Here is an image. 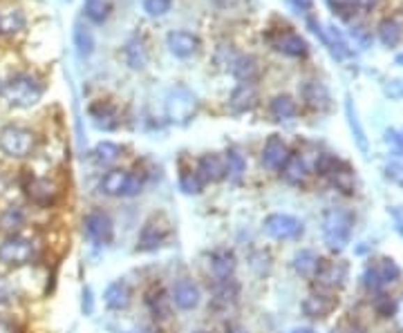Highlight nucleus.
I'll list each match as a JSON object with an SVG mask.
<instances>
[{
    "instance_id": "nucleus-21",
    "label": "nucleus",
    "mask_w": 403,
    "mask_h": 333,
    "mask_svg": "<svg viewBox=\"0 0 403 333\" xmlns=\"http://www.w3.org/2000/svg\"><path fill=\"white\" fill-rule=\"evenodd\" d=\"M197 175L202 177V181H222L227 177V164H225V157L220 155H204L199 157L197 161Z\"/></svg>"
},
{
    "instance_id": "nucleus-56",
    "label": "nucleus",
    "mask_w": 403,
    "mask_h": 333,
    "mask_svg": "<svg viewBox=\"0 0 403 333\" xmlns=\"http://www.w3.org/2000/svg\"><path fill=\"white\" fill-rule=\"evenodd\" d=\"M132 333H157V331H153V329H135Z\"/></svg>"
},
{
    "instance_id": "nucleus-48",
    "label": "nucleus",
    "mask_w": 403,
    "mask_h": 333,
    "mask_svg": "<svg viewBox=\"0 0 403 333\" xmlns=\"http://www.w3.org/2000/svg\"><path fill=\"white\" fill-rule=\"evenodd\" d=\"M386 141L397 148V153L403 155V130H388L386 132Z\"/></svg>"
},
{
    "instance_id": "nucleus-4",
    "label": "nucleus",
    "mask_w": 403,
    "mask_h": 333,
    "mask_svg": "<svg viewBox=\"0 0 403 333\" xmlns=\"http://www.w3.org/2000/svg\"><path fill=\"white\" fill-rule=\"evenodd\" d=\"M38 257L36 242L25 235H7V238L0 242V264L9 268H23L34 264Z\"/></svg>"
},
{
    "instance_id": "nucleus-41",
    "label": "nucleus",
    "mask_w": 403,
    "mask_h": 333,
    "mask_svg": "<svg viewBox=\"0 0 403 333\" xmlns=\"http://www.w3.org/2000/svg\"><path fill=\"white\" fill-rule=\"evenodd\" d=\"M121 153H123L121 146H116L112 141H101L92 150V155H94V159L99 161V164H114V161L121 157Z\"/></svg>"
},
{
    "instance_id": "nucleus-6",
    "label": "nucleus",
    "mask_w": 403,
    "mask_h": 333,
    "mask_svg": "<svg viewBox=\"0 0 403 333\" xmlns=\"http://www.w3.org/2000/svg\"><path fill=\"white\" fill-rule=\"evenodd\" d=\"M197 112V96L184 85H177L166 96V119L175 125H186Z\"/></svg>"
},
{
    "instance_id": "nucleus-2",
    "label": "nucleus",
    "mask_w": 403,
    "mask_h": 333,
    "mask_svg": "<svg viewBox=\"0 0 403 333\" xmlns=\"http://www.w3.org/2000/svg\"><path fill=\"white\" fill-rule=\"evenodd\" d=\"M38 148V137L31 127L9 123L5 127H0V153L7 159H29L36 153Z\"/></svg>"
},
{
    "instance_id": "nucleus-35",
    "label": "nucleus",
    "mask_w": 403,
    "mask_h": 333,
    "mask_svg": "<svg viewBox=\"0 0 403 333\" xmlns=\"http://www.w3.org/2000/svg\"><path fill=\"white\" fill-rule=\"evenodd\" d=\"M325 45L330 47V52L334 54L336 59H347L349 54H352V49H349V45H347V40H345V36L341 34V29H338L336 25H330L327 27V31H325Z\"/></svg>"
},
{
    "instance_id": "nucleus-23",
    "label": "nucleus",
    "mask_w": 403,
    "mask_h": 333,
    "mask_svg": "<svg viewBox=\"0 0 403 333\" xmlns=\"http://www.w3.org/2000/svg\"><path fill=\"white\" fill-rule=\"evenodd\" d=\"M27 222V212L23 206H16V203H12V206H7L0 210V233L5 235H18L20 231H23Z\"/></svg>"
},
{
    "instance_id": "nucleus-51",
    "label": "nucleus",
    "mask_w": 403,
    "mask_h": 333,
    "mask_svg": "<svg viewBox=\"0 0 403 333\" xmlns=\"http://www.w3.org/2000/svg\"><path fill=\"white\" fill-rule=\"evenodd\" d=\"M352 36L358 38L360 42H363V45H367V42H370V36H367L365 27H360V25H354V27H352Z\"/></svg>"
},
{
    "instance_id": "nucleus-20",
    "label": "nucleus",
    "mask_w": 403,
    "mask_h": 333,
    "mask_svg": "<svg viewBox=\"0 0 403 333\" xmlns=\"http://www.w3.org/2000/svg\"><path fill=\"white\" fill-rule=\"evenodd\" d=\"M256 103H258V92L253 88V83H240L238 88L231 92V99H229L231 112H236V114L253 110Z\"/></svg>"
},
{
    "instance_id": "nucleus-26",
    "label": "nucleus",
    "mask_w": 403,
    "mask_h": 333,
    "mask_svg": "<svg viewBox=\"0 0 403 333\" xmlns=\"http://www.w3.org/2000/svg\"><path fill=\"white\" fill-rule=\"evenodd\" d=\"M321 264H323V260L312 249H301L291 260L294 271L298 273L301 277H314L318 273V268H321Z\"/></svg>"
},
{
    "instance_id": "nucleus-58",
    "label": "nucleus",
    "mask_w": 403,
    "mask_h": 333,
    "mask_svg": "<svg viewBox=\"0 0 403 333\" xmlns=\"http://www.w3.org/2000/svg\"><path fill=\"white\" fill-rule=\"evenodd\" d=\"M397 65H401V68H403V54H399V56H397Z\"/></svg>"
},
{
    "instance_id": "nucleus-55",
    "label": "nucleus",
    "mask_w": 403,
    "mask_h": 333,
    "mask_svg": "<svg viewBox=\"0 0 403 333\" xmlns=\"http://www.w3.org/2000/svg\"><path fill=\"white\" fill-rule=\"evenodd\" d=\"M289 333H314V329H312V327H296V329H291Z\"/></svg>"
},
{
    "instance_id": "nucleus-13",
    "label": "nucleus",
    "mask_w": 403,
    "mask_h": 333,
    "mask_svg": "<svg viewBox=\"0 0 403 333\" xmlns=\"http://www.w3.org/2000/svg\"><path fill=\"white\" fill-rule=\"evenodd\" d=\"M166 238H168V229L164 224H159L157 219H148L142 226L139 238H137V251L153 253L157 249H162Z\"/></svg>"
},
{
    "instance_id": "nucleus-14",
    "label": "nucleus",
    "mask_w": 403,
    "mask_h": 333,
    "mask_svg": "<svg viewBox=\"0 0 403 333\" xmlns=\"http://www.w3.org/2000/svg\"><path fill=\"white\" fill-rule=\"evenodd\" d=\"M338 304V297L330 295V293H312L303 300V313L307 318H314V320H321L327 318L336 309Z\"/></svg>"
},
{
    "instance_id": "nucleus-19",
    "label": "nucleus",
    "mask_w": 403,
    "mask_h": 333,
    "mask_svg": "<svg viewBox=\"0 0 403 333\" xmlns=\"http://www.w3.org/2000/svg\"><path fill=\"white\" fill-rule=\"evenodd\" d=\"M314 280L323 288H341L345 284V280H347V266L343 262L321 264L318 273L314 275Z\"/></svg>"
},
{
    "instance_id": "nucleus-39",
    "label": "nucleus",
    "mask_w": 403,
    "mask_h": 333,
    "mask_svg": "<svg viewBox=\"0 0 403 333\" xmlns=\"http://www.w3.org/2000/svg\"><path fill=\"white\" fill-rule=\"evenodd\" d=\"M83 12H86L88 20H92V23H105L110 16V3L108 0H86L83 3Z\"/></svg>"
},
{
    "instance_id": "nucleus-47",
    "label": "nucleus",
    "mask_w": 403,
    "mask_h": 333,
    "mask_svg": "<svg viewBox=\"0 0 403 333\" xmlns=\"http://www.w3.org/2000/svg\"><path fill=\"white\" fill-rule=\"evenodd\" d=\"M12 297H14V284H12V280L5 277V275H0V304L9 302Z\"/></svg>"
},
{
    "instance_id": "nucleus-7",
    "label": "nucleus",
    "mask_w": 403,
    "mask_h": 333,
    "mask_svg": "<svg viewBox=\"0 0 403 333\" xmlns=\"http://www.w3.org/2000/svg\"><path fill=\"white\" fill-rule=\"evenodd\" d=\"M83 231L94 246H110L114 240V224L105 210L94 208L83 217Z\"/></svg>"
},
{
    "instance_id": "nucleus-50",
    "label": "nucleus",
    "mask_w": 403,
    "mask_h": 333,
    "mask_svg": "<svg viewBox=\"0 0 403 333\" xmlns=\"http://www.w3.org/2000/svg\"><path fill=\"white\" fill-rule=\"evenodd\" d=\"M386 92L392 96V99H399L403 94V81H390V85L386 88Z\"/></svg>"
},
{
    "instance_id": "nucleus-37",
    "label": "nucleus",
    "mask_w": 403,
    "mask_h": 333,
    "mask_svg": "<svg viewBox=\"0 0 403 333\" xmlns=\"http://www.w3.org/2000/svg\"><path fill=\"white\" fill-rule=\"evenodd\" d=\"M74 45H77V52H79V56H90L92 49H94V36H92V31L81 23L74 25Z\"/></svg>"
},
{
    "instance_id": "nucleus-24",
    "label": "nucleus",
    "mask_w": 403,
    "mask_h": 333,
    "mask_svg": "<svg viewBox=\"0 0 403 333\" xmlns=\"http://www.w3.org/2000/svg\"><path fill=\"white\" fill-rule=\"evenodd\" d=\"M130 286L126 284L123 280H116V282H110L108 286H105L103 291V302L108 309L112 311H123L126 307L130 304Z\"/></svg>"
},
{
    "instance_id": "nucleus-45",
    "label": "nucleus",
    "mask_w": 403,
    "mask_h": 333,
    "mask_svg": "<svg viewBox=\"0 0 403 333\" xmlns=\"http://www.w3.org/2000/svg\"><path fill=\"white\" fill-rule=\"evenodd\" d=\"M386 175H388V179L395 181V184L403 186V164H399V161H390L386 166Z\"/></svg>"
},
{
    "instance_id": "nucleus-11",
    "label": "nucleus",
    "mask_w": 403,
    "mask_h": 333,
    "mask_svg": "<svg viewBox=\"0 0 403 333\" xmlns=\"http://www.w3.org/2000/svg\"><path fill=\"white\" fill-rule=\"evenodd\" d=\"M202 300L199 286L190 277H179L171 288V302L182 311H193Z\"/></svg>"
},
{
    "instance_id": "nucleus-1",
    "label": "nucleus",
    "mask_w": 403,
    "mask_h": 333,
    "mask_svg": "<svg viewBox=\"0 0 403 333\" xmlns=\"http://www.w3.org/2000/svg\"><path fill=\"white\" fill-rule=\"evenodd\" d=\"M45 94V85L34 72H14L12 77L7 79L3 92H0V99H3L9 107H16V110H27V107H34Z\"/></svg>"
},
{
    "instance_id": "nucleus-40",
    "label": "nucleus",
    "mask_w": 403,
    "mask_h": 333,
    "mask_svg": "<svg viewBox=\"0 0 403 333\" xmlns=\"http://www.w3.org/2000/svg\"><path fill=\"white\" fill-rule=\"evenodd\" d=\"M202 186H204V181L197 175V170L184 168L182 173H179V190H182L184 195H199Z\"/></svg>"
},
{
    "instance_id": "nucleus-36",
    "label": "nucleus",
    "mask_w": 403,
    "mask_h": 333,
    "mask_svg": "<svg viewBox=\"0 0 403 333\" xmlns=\"http://www.w3.org/2000/svg\"><path fill=\"white\" fill-rule=\"evenodd\" d=\"M25 27V14L18 7H7L0 12V31L3 34H16Z\"/></svg>"
},
{
    "instance_id": "nucleus-46",
    "label": "nucleus",
    "mask_w": 403,
    "mask_h": 333,
    "mask_svg": "<svg viewBox=\"0 0 403 333\" xmlns=\"http://www.w3.org/2000/svg\"><path fill=\"white\" fill-rule=\"evenodd\" d=\"M81 311L83 316H92L94 313V295H92V288L86 286L81 293Z\"/></svg>"
},
{
    "instance_id": "nucleus-12",
    "label": "nucleus",
    "mask_w": 403,
    "mask_h": 333,
    "mask_svg": "<svg viewBox=\"0 0 403 333\" xmlns=\"http://www.w3.org/2000/svg\"><path fill=\"white\" fill-rule=\"evenodd\" d=\"M289 146L280 134H271L262 148V166L267 170H282L289 159Z\"/></svg>"
},
{
    "instance_id": "nucleus-18",
    "label": "nucleus",
    "mask_w": 403,
    "mask_h": 333,
    "mask_svg": "<svg viewBox=\"0 0 403 333\" xmlns=\"http://www.w3.org/2000/svg\"><path fill=\"white\" fill-rule=\"evenodd\" d=\"M303 99L312 110H318V112L330 110V105H332L330 90H327L325 83H321V81H307L303 85Z\"/></svg>"
},
{
    "instance_id": "nucleus-38",
    "label": "nucleus",
    "mask_w": 403,
    "mask_h": 333,
    "mask_svg": "<svg viewBox=\"0 0 403 333\" xmlns=\"http://www.w3.org/2000/svg\"><path fill=\"white\" fill-rule=\"evenodd\" d=\"M225 164H227V177L231 181H240L247 173V159L242 157L238 150H229L225 155Z\"/></svg>"
},
{
    "instance_id": "nucleus-5",
    "label": "nucleus",
    "mask_w": 403,
    "mask_h": 333,
    "mask_svg": "<svg viewBox=\"0 0 403 333\" xmlns=\"http://www.w3.org/2000/svg\"><path fill=\"white\" fill-rule=\"evenodd\" d=\"M142 188H144V177L139 173L121 170V168L108 170L99 181V190L108 197H137L142 192Z\"/></svg>"
},
{
    "instance_id": "nucleus-25",
    "label": "nucleus",
    "mask_w": 403,
    "mask_h": 333,
    "mask_svg": "<svg viewBox=\"0 0 403 333\" xmlns=\"http://www.w3.org/2000/svg\"><path fill=\"white\" fill-rule=\"evenodd\" d=\"M327 179L332 181V186L336 190L345 192V195H352V192H354V186H356L354 170L349 168L345 161H341V159H338L336 164H334V168L330 170V173H327Z\"/></svg>"
},
{
    "instance_id": "nucleus-53",
    "label": "nucleus",
    "mask_w": 403,
    "mask_h": 333,
    "mask_svg": "<svg viewBox=\"0 0 403 333\" xmlns=\"http://www.w3.org/2000/svg\"><path fill=\"white\" fill-rule=\"evenodd\" d=\"M296 9H301V12H310L314 7V0H291Z\"/></svg>"
},
{
    "instance_id": "nucleus-31",
    "label": "nucleus",
    "mask_w": 403,
    "mask_h": 333,
    "mask_svg": "<svg viewBox=\"0 0 403 333\" xmlns=\"http://www.w3.org/2000/svg\"><path fill=\"white\" fill-rule=\"evenodd\" d=\"M146 307L157 320L171 318V297H166L162 288H153V291L146 293Z\"/></svg>"
},
{
    "instance_id": "nucleus-3",
    "label": "nucleus",
    "mask_w": 403,
    "mask_h": 333,
    "mask_svg": "<svg viewBox=\"0 0 403 333\" xmlns=\"http://www.w3.org/2000/svg\"><path fill=\"white\" fill-rule=\"evenodd\" d=\"M354 217L343 208H330L323 215V240L332 251H343L352 238Z\"/></svg>"
},
{
    "instance_id": "nucleus-49",
    "label": "nucleus",
    "mask_w": 403,
    "mask_h": 333,
    "mask_svg": "<svg viewBox=\"0 0 403 333\" xmlns=\"http://www.w3.org/2000/svg\"><path fill=\"white\" fill-rule=\"evenodd\" d=\"M390 217H392V222H395V229H397V233L401 235V240H403V210L397 208V206H392Z\"/></svg>"
},
{
    "instance_id": "nucleus-42",
    "label": "nucleus",
    "mask_w": 403,
    "mask_h": 333,
    "mask_svg": "<svg viewBox=\"0 0 403 333\" xmlns=\"http://www.w3.org/2000/svg\"><path fill=\"white\" fill-rule=\"evenodd\" d=\"M327 5H330L338 16L343 18H349L352 12H358V0H327Z\"/></svg>"
},
{
    "instance_id": "nucleus-34",
    "label": "nucleus",
    "mask_w": 403,
    "mask_h": 333,
    "mask_svg": "<svg viewBox=\"0 0 403 333\" xmlns=\"http://www.w3.org/2000/svg\"><path fill=\"white\" fill-rule=\"evenodd\" d=\"M345 116H347V123H349V130L354 134V141L360 148V153H367V139H365V130L363 125L358 121V114H356V107L352 103V99H345Z\"/></svg>"
},
{
    "instance_id": "nucleus-33",
    "label": "nucleus",
    "mask_w": 403,
    "mask_h": 333,
    "mask_svg": "<svg viewBox=\"0 0 403 333\" xmlns=\"http://www.w3.org/2000/svg\"><path fill=\"white\" fill-rule=\"evenodd\" d=\"M123 59L132 70H142L148 63V49L142 38H130L123 47Z\"/></svg>"
},
{
    "instance_id": "nucleus-27",
    "label": "nucleus",
    "mask_w": 403,
    "mask_h": 333,
    "mask_svg": "<svg viewBox=\"0 0 403 333\" xmlns=\"http://www.w3.org/2000/svg\"><path fill=\"white\" fill-rule=\"evenodd\" d=\"M240 295V284L233 280V277H229V280H215L213 284V304L215 307H229L238 300Z\"/></svg>"
},
{
    "instance_id": "nucleus-30",
    "label": "nucleus",
    "mask_w": 403,
    "mask_h": 333,
    "mask_svg": "<svg viewBox=\"0 0 403 333\" xmlns=\"http://www.w3.org/2000/svg\"><path fill=\"white\" fill-rule=\"evenodd\" d=\"M377 31H379V40L383 42L386 47H395L403 38V23L399 20V16H392V18L381 20Z\"/></svg>"
},
{
    "instance_id": "nucleus-54",
    "label": "nucleus",
    "mask_w": 403,
    "mask_h": 333,
    "mask_svg": "<svg viewBox=\"0 0 403 333\" xmlns=\"http://www.w3.org/2000/svg\"><path fill=\"white\" fill-rule=\"evenodd\" d=\"M225 333H249V331L242 327V325H229Z\"/></svg>"
},
{
    "instance_id": "nucleus-10",
    "label": "nucleus",
    "mask_w": 403,
    "mask_h": 333,
    "mask_svg": "<svg viewBox=\"0 0 403 333\" xmlns=\"http://www.w3.org/2000/svg\"><path fill=\"white\" fill-rule=\"evenodd\" d=\"M25 192L31 203H36L40 208L52 206L59 199V184L50 177H29L25 184Z\"/></svg>"
},
{
    "instance_id": "nucleus-28",
    "label": "nucleus",
    "mask_w": 403,
    "mask_h": 333,
    "mask_svg": "<svg viewBox=\"0 0 403 333\" xmlns=\"http://www.w3.org/2000/svg\"><path fill=\"white\" fill-rule=\"evenodd\" d=\"M231 72L240 83H253L260 77V63L253 56H238L231 63Z\"/></svg>"
},
{
    "instance_id": "nucleus-57",
    "label": "nucleus",
    "mask_w": 403,
    "mask_h": 333,
    "mask_svg": "<svg viewBox=\"0 0 403 333\" xmlns=\"http://www.w3.org/2000/svg\"><path fill=\"white\" fill-rule=\"evenodd\" d=\"M330 333H349V331H345V329H341V327H338V329H332Z\"/></svg>"
},
{
    "instance_id": "nucleus-8",
    "label": "nucleus",
    "mask_w": 403,
    "mask_h": 333,
    "mask_svg": "<svg viewBox=\"0 0 403 333\" xmlns=\"http://www.w3.org/2000/svg\"><path fill=\"white\" fill-rule=\"evenodd\" d=\"M262 229L271 240H280V242L298 240L301 235L305 233L303 222L291 217V215H284V212H271L269 217H264Z\"/></svg>"
},
{
    "instance_id": "nucleus-44",
    "label": "nucleus",
    "mask_w": 403,
    "mask_h": 333,
    "mask_svg": "<svg viewBox=\"0 0 403 333\" xmlns=\"http://www.w3.org/2000/svg\"><path fill=\"white\" fill-rule=\"evenodd\" d=\"M374 309H377V313L381 318H392V316H395V311H397V304L392 302L388 295H379L374 300Z\"/></svg>"
},
{
    "instance_id": "nucleus-29",
    "label": "nucleus",
    "mask_w": 403,
    "mask_h": 333,
    "mask_svg": "<svg viewBox=\"0 0 403 333\" xmlns=\"http://www.w3.org/2000/svg\"><path fill=\"white\" fill-rule=\"evenodd\" d=\"M269 110H271V116L275 121H291L294 116L298 114V105H296V101L289 94H278L271 99Z\"/></svg>"
},
{
    "instance_id": "nucleus-15",
    "label": "nucleus",
    "mask_w": 403,
    "mask_h": 333,
    "mask_svg": "<svg viewBox=\"0 0 403 333\" xmlns=\"http://www.w3.org/2000/svg\"><path fill=\"white\" fill-rule=\"evenodd\" d=\"M273 47L282 52V54H287V56H294V59H298V56H305L307 52H310V45H307V40L301 36V34H296V31L287 29V31H278L273 38Z\"/></svg>"
},
{
    "instance_id": "nucleus-9",
    "label": "nucleus",
    "mask_w": 403,
    "mask_h": 333,
    "mask_svg": "<svg viewBox=\"0 0 403 333\" xmlns=\"http://www.w3.org/2000/svg\"><path fill=\"white\" fill-rule=\"evenodd\" d=\"M401 277V268L395 260L390 257H383L377 264H370L363 271V286L370 288V291H379L381 286L397 282Z\"/></svg>"
},
{
    "instance_id": "nucleus-59",
    "label": "nucleus",
    "mask_w": 403,
    "mask_h": 333,
    "mask_svg": "<svg viewBox=\"0 0 403 333\" xmlns=\"http://www.w3.org/2000/svg\"><path fill=\"white\" fill-rule=\"evenodd\" d=\"M190 333H211V331H206V329H197V331H190Z\"/></svg>"
},
{
    "instance_id": "nucleus-52",
    "label": "nucleus",
    "mask_w": 403,
    "mask_h": 333,
    "mask_svg": "<svg viewBox=\"0 0 403 333\" xmlns=\"http://www.w3.org/2000/svg\"><path fill=\"white\" fill-rule=\"evenodd\" d=\"M0 333H16L14 322L9 318H5V316H0Z\"/></svg>"
},
{
    "instance_id": "nucleus-43",
    "label": "nucleus",
    "mask_w": 403,
    "mask_h": 333,
    "mask_svg": "<svg viewBox=\"0 0 403 333\" xmlns=\"http://www.w3.org/2000/svg\"><path fill=\"white\" fill-rule=\"evenodd\" d=\"M144 9L148 16H164L171 12V0H144Z\"/></svg>"
},
{
    "instance_id": "nucleus-16",
    "label": "nucleus",
    "mask_w": 403,
    "mask_h": 333,
    "mask_svg": "<svg viewBox=\"0 0 403 333\" xmlns=\"http://www.w3.org/2000/svg\"><path fill=\"white\" fill-rule=\"evenodd\" d=\"M166 45L177 59H188L199 49V38L190 31H171L166 36Z\"/></svg>"
},
{
    "instance_id": "nucleus-17",
    "label": "nucleus",
    "mask_w": 403,
    "mask_h": 333,
    "mask_svg": "<svg viewBox=\"0 0 403 333\" xmlns=\"http://www.w3.org/2000/svg\"><path fill=\"white\" fill-rule=\"evenodd\" d=\"M236 266H238V262H236L233 251L220 249V251H213L208 257V271L215 280H229V277H233Z\"/></svg>"
},
{
    "instance_id": "nucleus-32",
    "label": "nucleus",
    "mask_w": 403,
    "mask_h": 333,
    "mask_svg": "<svg viewBox=\"0 0 403 333\" xmlns=\"http://www.w3.org/2000/svg\"><path fill=\"white\" fill-rule=\"evenodd\" d=\"M282 177L287 184L291 186H301L303 181L307 179V164H305V159L301 155H289L287 159V164L282 166Z\"/></svg>"
},
{
    "instance_id": "nucleus-22",
    "label": "nucleus",
    "mask_w": 403,
    "mask_h": 333,
    "mask_svg": "<svg viewBox=\"0 0 403 333\" xmlns=\"http://www.w3.org/2000/svg\"><path fill=\"white\" fill-rule=\"evenodd\" d=\"M90 119H92L94 127H99V130H103V132H110L119 125V114H116L114 107L105 101L90 105Z\"/></svg>"
}]
</instances>
